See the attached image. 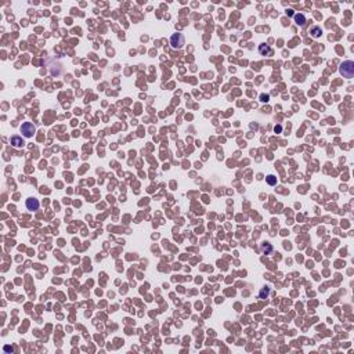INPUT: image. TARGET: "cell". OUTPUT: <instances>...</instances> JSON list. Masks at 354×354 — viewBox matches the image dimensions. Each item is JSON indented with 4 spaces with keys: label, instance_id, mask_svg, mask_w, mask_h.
Returning <instances> with one entry per match:
<instances>
[{
    "label": "cell",
    "instance_id": "6da1fadb",
    "mask_svg": "<svg viewBox=\"0 0 354 354\" xmlns=\"http://www.w3.org/2000/svg\"><path fill=\"white\" fill-rule=\"evenodd\" d=\"M339 71H340V73L344 78H349V79H351L354 76V62L353 61H344V62L340 65V68H339Z\"/></svg>",
    "mask_w": 354,
    "mask_h": 354
},
{
    "label": "cell",
    "instance_id": "7a4b0ae2",
    "mask_svg": "<svg viewBox=\"0 0 354 354\" xmlns=\"http://www.w3.org/2000/svg\"><path fill=\"white\" fill-rule=\"evenodd\" d=\"M184 43H185V39H184L183 33L177 32V33H174V35H172L170 44H172L173 49H181V47L184 46Z\"/></svg>",
    "mask_w": 354,
    "mask_h": 354
},
{
    "label": "cell",
    "instance_id": "3957f363",
    "mask_svg": "<svg viewBox=\"0 0 354 354\" xmlns=\"http://www.w3.org/2000/svg\"><path fill=\"white\" fill-rule=\"evenodd\" d=\"M21 133L25 136V137H32L35 133H36V127H35V125L33 123H31V122H25V123H22V126H21Z\"/></svg>",
    "mask_w": 354,
    "mask_h": 354
},
{
    "label": "cell",
    "instance_id": "277c9868",
    "mask_svg": "<svg viewBox=\"0 0 354 354\" xmlns=\"http://www.w3.org/2000/svg\"><path fill=\"white\" fill-rule=\"evenodd\" d=\"M39 206H40V203H39V201L36 198L26 199V208H28V210H38Z\"/></svg>",
    "mask_w": 354,
    "mask_h": 354
},
{
    "label": "cell",
    "instance_id": "5b68a950",
    "mask_svg": "<svg viewBox=\"0 0 354 354\" xmlns=\"http://www.w3.org/2000/svg\"><path fill=\"white\" fill-rule=\"evenodd\" d=\"M10 143H11V145L15 147V148H21V147H24V144H25V141L22 140V137H19V136H13V137L10 139Z\"/></svg>",
    "mask_w": 354,
    "mask_h": 354
},
{
    "label": "cell",
    "instance_id": "8992f818",
    "mask_svg": "<svg viewBox=\"0 0 354 354\" xmlns=\"http://www.w3.org/2000/svg\"><path fill=\"white\" fill-rule=\"evenodd\" d=\"M310 33H311V35H313L314 38H318V36H320V35L322 33V31H321V28H320V26L314 25L313 28H311V29H310Z\"/></svg>",
    "mask_w": 354,
    "mask_h": 354
},
{
    "label": "cell",
    "instance_id": "52a82bcc",
    "mask_svg": "<svg viewBox=\"0 0 354 354\" xmlns=\"http://www.w3.org/2000/svg\"><path fill=\"white\" fill-rule=\"evenodd\" d=\"M295 21H296L297 25H304V22H306V17H304L303 14H296L295 15Z\"/></svg>",
    "mask_w": 354,
    "mask_h": 354
},
{
    "label": "cell",
    "instance_id": "ba28073f",
    "mask_svg": "<svg viewBox=\"0 0 354 354\" xmlns=\"http://www.w3.org/2000/svg\"><path fill=\"white\" fill-rule=\"evenodd\" d=\"M268 293H270V288H263V289H261V292H260V297H261V299H264V297L268 296Z\"/></svg>",
    "mask_w": 354,
    "mask_h": 354
},
{
    "label": "cell",
    "instance_id": "9c48e42d",
    "mask_svg": "<svg viewBox=\"0 0 354 354\" xmlns=\"http://www.w3.org/2000/svg\"><path fill=\"white\" fill-rule=\"evenodd\" d=\"M266 178H267V183L270 184V185H274V184L277 183V177H274V176H267Z\"/></svg>",
    "mask_w": 354,
    "mask_h": 354
},
{
    "label": "cell",
    "instance_id": "30bf717a",
    "mask_svg": "<svg viewBox=\"0 0 354 354\" xmlns=\"http://www.w3.org/2000/svg\"><path fill=\"white\" fill-rule=\"evenodd\" d=\"M260 53H261V54H264V53H268V54H270V53H271V50H270V47H268V46L261 44V46H260Z\"/></svg>",
    "mask_w": 354,
    "mask_h": 354
},
{
    "label": "cell",
    "instance_id": "8fae6325",
    "mask_svg": "<svg viewBox=\"0 0 354 354\" xmlns=\"http://www.w3.org/2000/svg\"><path fill=\"white\" fill-rule=\"evenodd\" d=\"M271 249L272 248L268 245V244H266V245H263V250H264L266 253H268V252H271Z\"/></svg>",
    "mask_w": 354,
    "mask_h": 354
},
{
    "label": "cell",
    "instance_id": "7c38bea8",
    "mask_svg": "<svg viewBox=\"0 0 354 354\" xmlns=\"http://www.w3.org/2000/svg\"><path fill=\"white\" fill-rule=\"evenodd\" d=\"M261 98H263V101H267V98H268V97H267V95H261Z\"/></svg>",
    "mask_w": 354,
    "mask_h": 354
}]
</instances>
